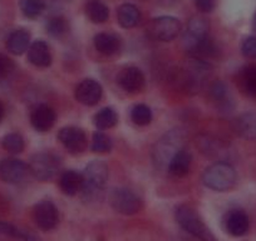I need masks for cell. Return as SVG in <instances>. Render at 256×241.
Masks as SVG:
<instances>
[{
    "label": "cell",
    "mask_w": 256,
    "mask_h": 241,
    "mask_svg": "<svg viewBox=\"0 0 256 241\" xmlns=\"http://www.w3.org/2000/svg\"><path fill=\"white\" fill-rule=\"evenodd\" d=\"M108 166L102 161H92L82 174V192L86 201H93L100 198L107 185Z\"/></svg>",
    "instance_id": "cell-1"
},
{
    "label": "cell",
    "mask_w": 256,
    "mask_h": 241,
    "mask_svg": "<svg viewBox=\"0 0 256 241\" xmlns=\"http://www.w3.org/2000/svg\"><path fill=\"white\" fill-rule=\"evenodd\" d=\"M238 174L228 162L218 161L208 166L202 174V184L214 191H228L235 186Z\"/></svg>",
    "instance_id": "cell-2"
},
{
    "label": "cell",
    "mask_w": 256,
    "mask_h": 241,
    "mask_svg": "<svg viewBox=\"0 0 256 241\" xmlns=\"http://www.w3.org/2000/svg\"><path fill=\"white\" fill-rule=\"evenodd\" d=\"M211 70L212 67L208 62L192 58L182 70L181 78H180L182 88L188 93L200 92L208 78L210 77Z\"/></svg>",
    "instance_id": "cell-3"
},
{
    "label": "cell",
    "mask_w": 256,
    "mask_h": 241,
    "mask_svg": "<svg viewBox=\"0 0 256 241\" xmlns=\"http://www.w3.org/2000/svg\"><path fill=\"white\" fill-rule=\"evenodd\" d=\"M174 216H176V221L178 222V225L184 231L191 234L194 238H198L200 241H216V238L204 222L200 215H198V212L190 206H178L174 211Z\"/></svg>",
    "instance_id": "cell-4"
},
{
    "label": "cell",
    "mask_w": 256,
    "mask_h": 241,
    "mask_svg": "<svg viewBox=\"0 0 256 241\" xmlns=\"http://www.w3.org/2000/svg\"><path fill=\"white\" fill-rule=\"evenodd\" d=\"M184 147V134L180 130L164 134L154 150V162L157 168H167L170 160Z\"/></svg>",
    "instance_id": "cell-5"
},
{
    "label": "cell",
    "mask_w": 256,
    "mask_h": 241,
    "mask_svg": "<svg viewBox=\"0 0 256 241\" xmlns=\"http://www.w3.org/2000/svg\"><path fill=\"white\" fill-rule=\"evenodd\" d=\"M60 158L50 152H42L32 156L29 161V172L39 181H49L60 171Z\"/></svg>",
    "instance_id": "cell-6"
},
{
    "label": "cell",
    "mask_w": 256,
    "mask_h": 241,
    "mask_svg": "<svg viewBox=\"0 0 256 241\" xmlns=\"http://www.w3.org/2000/svg\"><path fill=\"white\" fill-rule=\"evenodd\" d=\"M147 30H148L150 36L154 40L171 42L181 32V23L174 16H162L152 19Z\"/></svg>",
    "instance_id": "cell-7"
},
{
    "label": "cell",
    "mask_w": 256,
    "mask_h": 241,
    "mask_svg": "<svg viewBox=\"0 0 256 241\" xmlns=\"http://www.w3.org/2000/svg\"><path fill=\"white\" fill-rule=\"evenodd\" d=\"M110 205L117 212L126 216H131L142 208V201L137 194L126 188L113 190L110 194Z\"/></svg>",
    "instance_id": "cell-8"
},
{
    "label": "cell",
    "mask_w": 256,
    "mask_h": 241,
    "mask_svg": "<svg viewBox=\"0 0 256 241\" xmlns=\"http://www.w3.org/2000/svg\"><path fill=\"white\" fill-rule=\"evenodd\" d=\"M208 23L201 16H194L187 24L184 34V46L188 54L194 53L208 38Z\"/></svg>",
    "instance_id": "cell-9"
},
{
    "label": "cell",
    "mask_w": 256,
    "mask_h": 241,
    "mask_svg": "<svg viewBox=\"0 0 256 241\" xmlns=\"http://www.w3.org/2000/svg\"><path fill=\"white\" fill-rule=\"evenodd\" d=\"M58 140L63 144L64 148L73 154H82L87 148L88 144L86 132L80 127L74 126H68L62 128L58 134Z\"/></svg>",
    "instance_id": "cell-10"
},
{
    "label": "cell",
    "mask_w": 256,
    "mask_h": 241,
    "mask_svg": "<svg viewBox=\"0 0 256 241\" xmlns=\"http://www.w3.org/2000/svg\"><path fill=\"white\" fill-rule=\"evenodd\" d=\"M36 226L43 231H50L56 228L59 222V211L52 201L44 200L36 204L33 211Z\"/></svg>",
    "instance_id": "cell-11"
},
{
    "label": "cell",
    "mask_w": 256,
    "mask_h": 241,
    "mask_svg": "<svg viewBox=\"0 0 256 241\" xmlns=\"http://www.w3.org/2000/svg\"><path fill=\"white\" fill-rule=\"evenodd\" d=\"M29 167L22 160L8 157L0 161V178L6 184H20L26 177Z\"/></svg>",
    "instance_id": "cell-12"
},
{
    "label": "cell",
    "mask_w": 256,
    "mask_h": 241,
    "mask_svg": "<svg viewBox=\"0 0 256 241\" xmlns=\"http://www.w3.org/2000/svg\"><path fill=\"white\" fill-rule=\"evenodd\" d=\"M76 100L84 106H96L103 96V88L97 80H83L80 84L76 87Z\"/></svg>",
    "instance_id": "cell-13"
},
{
    "label": "cell",
    "mask_w": 256,
    "mask_h": 241,
    "mask_svg": "<svg viewBox=\"0 0 256 241\" xmlns=\"http://www.w3.org/2000/svg\"><path fill=\"white\" fill-rule=\"evenodd\" d=\"M56 110L48 104H38L30 113V124L38 132H48L56 124Z\"/></svg>",
    "instance_id": "cell-14"
},
{
    "label": "cell",
    "mask_w": 256,
    "mask_h": 241,
    "mask_svg": "<svg viewBox=\"0 0 256 241\" xmlns=\"http://www.w3.org/2000/svg\"><path fill=\"white\" fill-rule=\"evenodd\" d=\"M117 82L123 90L128 93H136L144 87V76L137 67H127L120 73Z\"/></svg>",
    "instance_id": "cell-15"
},
{
    "label": "cell",
    "mask_w": 256,
    "mask_h": 241,
    "mask_svg": "<svg viewBox=\"0 0 256 241\" xmlns=\"http://www.w3.org/2000/svg\"><path fill=\"white\" fill-rule=\"evenodd\" d=\"M225 228L230 235L240 238L248 234L250 228V220L242 210H231L225 218Z\"/></svg>",
    "instance_id": "cell-16"
},
{
    "label": "cell",
    "mask_w": 256,
    "mask_h": 241,
    "mask_svg": "<svg viewBox=\"0 0 256 241\" xmlns=\"http://www.w3.org/2000/svg\"><path fill=\"white\" fill-rule=\"evenodd\" d=\"M192 164V154L187 148L182 147L181 150L176 152L167 164V171L174 177H184L191 170Z\"/></svg>",
    "instance_id": "cell-17"
},
{
    "label": "cell",
    "mask_w": 256,
    "mask_h": 241,
    "mask_svg": "<svg viewBox=\"0 0 256 241\" xmlns=\"http://www.w3.org/2000/svg\"><path fill=\"white\" fill-rule=\"evenodd\" d=\"M28 60L33 66L38 68H46L52 64V53L49 46L44 40H39L30 43L28 49Z\"/></svg>",
    "instance_id": "cell-18"
},
{
    "label": "cell",
    "mask_w": 256,
    "mask_h": 241,
    "mask_svg": "<svg viewBox=\"0 0 256 241\" xmlns=\"http://www.w3.org/2000/svg\"><path fill=\"white\" fill-rule=\"evenodd\" d=\"M236 134L245 140H256V112H246L234 122Z\"/></svg>",
    "instance_id": "cell-19"
},
{
    "label": "cell",
    "mask_w": 256,
    "mask_h": 241,
    "mask_svg": "<svg viewBox=\"0 0 256 241\" xmlns=\"http://www.w3.org/2000/svg\"><path fill=\"white\" fill-rule=\"evenodd\" d=\"M30 46V34L26 29H16L6 39V48L16 56H22Z\"/></svg>",
    "instance_id": "cell-20"
},
{
    "label": "cell",
    "mask_w": 256,
    "mask_h": 241,
    "mask_svg": "<svg viewBox=\"0 0 256 241\" xmlns=\"http://www.w3.org/2000/svg\"><path fill=\"white\" fill-rule=\"evenodd\" d=\"M59 188L67 196H76L82 190V174L74 170L64 171L59 177Z\"/></svg>",
    "instance_id": "cell-21"
},
{
    "label": "cell",
    "mask_w": 256,
    "mask_h": 241,
    "mask_svg": "<svg viewBox=\"0 0 256 241\" xmlns=\"http://www.w3.org/2000/svg\"><path fill=\"white\" fill-rule=\"evenodd\" d=\"M238 84L248 97L256 100V63L245 66L240 70Z\"/></svg>",
    "instance_id": "cell-22"
},
{
    "label": "cell",
    "mask_w": 256,
    "mask_h": 241,
    "mask_svg": "<svg viewBox=\"0 0 256 241\" xmlns=\"http://www.w3.org/2000/svg\"><path fill=\"white\" fill-rule=\"evenodd\" d=\"M117 19L120 26L126 29L134 28L141 20V13L134 4H122L117 10Z\"/></svg>",
    "instance_id": "cell-23"
},
{
    "label": "cell",
    "mask_w": 256,
    "mask_h": 241,
    "mask_svg": "<svg viewBox=\"0 0 256 241\" xmlns=\"http://www.w3.org/2000/svg\"><path fill=\"white\" fill-rule=\"evenodd\" d=\"M94 48L103 56H113L120 48V39L110 33H100L94 36Z\"/></svg>",
    "instance_id": "cell-24"
},
{
    "label": "cell",
    "mask_w": 256,
    "mask_h": 241,
    "mask_svg": "<svg viewBox=\"0 0 256 241\" xmlns=\"http://www.w3.org/2000/svg\"><path fill=\"white\" fill-rule=\"evenodd\" d=\"M88 18L96 24H102L110 16V9L102 0H90L86 6Z\"/></svg>",
    "instance_id": "cell-25"
},
{
    "label": "cell",
    "mask_w": 256,
    "mask_h": 241,
    "mask_svg": "<svg viewBox=\"0 0 256 241\" xmlns=\"http://www.w3.org/2000/svg\"><path fill=\"white\" fill-rule=\"evenodd\" d=\"M118 122L117 112L112 107H104L94 116V124L98 130H110Z\"/></svg>",
    "instance_id": "cell-26"
},
{
    "label": "cell",
    "mask_w": 256,
    "mask_h": 241,
    "mask_svg": "<svg viewBox=\"0 0 256 241\" xmlns=\"http://www.w3.org/2000/svg\"><path fill=\"white\" fill-rule=\"evenodd\" d=\"M46 0H20L22 13L26 18L34 19L40 16L46 10Z\"/></svg>",
    "instance_id": "cell-27"
},
{
    "label": "cell",
    "mask_w": 256,
    "mask_h": 241,
    "mask_svg": "<svg viewBox=\"0 0 256 241\" xmlns=\"http://www.w3.org/2000/svg\"><path fill=\"white\" fill-rule=\"evenodd\" d=\"M131 120L137 126H147L152 120V110L146 104H136L131 110Z\"/></svg>",
    "instance_id": "cell-28"
},
{
    "label": "cell",
    "mask_w": 256,
    "mask_h": 241,
    "mask_svg": "<svg viewBox=\"0 0 256 241\" xmlns=\"http://www.w3.org/2000/svg\"><path fill=\"white\" fill-rule=\"evenodd\" d=\"M2 144H3V147L6 151L13 154H18L23 152L24 146H26L24 144V138L19 134H9L4 136Z\"/></svg>",
    "instance_id": "cell-29"
},
{
    "label": "cell",
    "mask_w": 256,
    "mask_h": 241,
    "mask_svg": "<svg viewBox=\"0 0 256 241\" xmlns=\"http://www.w3.org/2000/svg\"><path fill=\"white\" fill-rule=\"evenodd\" d=\"M90 148L93 152H100V154L110 152L112 150V140L108 134H103V132H96L92 137Z\"/></svg>",
    "instance_id": "cell-30"
},
{
    "label": "cell",
    "mask_w": 256,
    "mask_h": 241,
    "mask_svg": "<svg viewBox=\"0 0 256 241\" xmlns=\"http://www.w3.org/2000/svg\"><path fill=\"white\" fill-rule=\"evenodd\" d=\"M46 26V32L54 36H63L68 30L67 22H66L64 18H62V16H52V18H49Z\"/></svg>",
    "instance_id": "cell-31"
},
{
    "label": "cell",
    "mask_w": 256,
    "mask_h": 241,
    "mask_svg": "<svg viewBox=\"0 0 256 241\" xmlns=\"http://www.w3.org/2000/svg\"><path fill=\"white\" fill-rule=\"evenodd\" d=\"M210 92L214 100H215L218 103H220V104L228 106V102H230V100H228V87L225 86V83L218 80V82H215L212 86H211Z\"/></svg>",
    "instance_id": "cell-32"
},
{
    "label": "cell",
    "mask_w": 256,
    "mask_h": 241,
    "mask_svg": "<svg viewBox=\"0 0 256 241\" xmlns=\"http://www.w3.org/2000/svg\"><path fill=\"white\" fill-rule=\"evenodd\" d=\"M16 66H14L13 60L6 54L0 53V83L6 82L13 74Z\"/></svg>",
    "instance_id": "cell-33"
},
{
    "label": "cell",
    "mask_w": 256,
    "mask_h": 241,
    "mask_svg": "<svg viewBox=\"0 0 256 241\" xmlns=\"http://www.w3.org/2000/svg\"><path fill=\"white\" fill-rule=\"evenodd\" d=\"M241 53L248 59H256V36H248L242 42L241 46Z\"/></svg>",
    "instance_id": "cell-34"
},
{
    "label": "cell",
    "mask_w": 256,
    "mask_h": 241,
    "mask_svg": "<svg viewBox=\"0 0 256 241\" xmlns=\"http://www.w3.org/2000/svg\"><path fill=\"white\" fill-rule=\"evenodd\" d=\"M201 13H211L215 9V0H194Z\"/></svg>",
    "instance_id": "cell-35"
},
{
    "label": "cell",
    "mask_w": 256,
    "mask_h": 241,
    "mask_svg": "<svg viewBox=\"0 0 256 241\" xmlns=\"http://www.w3.org/2000/svg\"><path fill=\"white\" fill-rule=\"evenodd\" d=\"M3 117H4V107H3V104L0 103V122H2Z\"/></svg>",
    "instance_id": "cell-36"
},
{
    "label": "cell",
    "mask_w": 256,
    "mask_h": 241,
    "mask_svg": "<svg viewBox=\"0 0 256 241\" xmlns=\"http://www.w3.org/2000/svg\"><path fill=\"white\" fill-rule=\"evenodd\" d=\"M252 29L256 32V14L255 16H254V20H252Z\"/></svg>",
    "instance_id": "cell-37"
}]
</instances>
